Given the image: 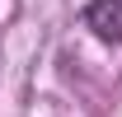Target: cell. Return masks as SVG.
<instances>
[{
  "mask_svg": "<svg viewBox=\"0 0 122 117\" xmlns=\"http://www.w3.org/2000/svg\"><path fill=\"white\" fill-rule=\"evenodd\" d=\"M85 28H94L103 42H122V0H89Z\"/></svg>",
  "mask_w": 122,
  "mask_h": 117,
  "instance_id": "1",
  "label": "cell"
}]
</instances>
